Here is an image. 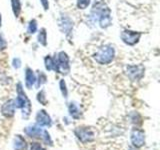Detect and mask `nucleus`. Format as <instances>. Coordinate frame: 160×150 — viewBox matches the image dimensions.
I'll return each mask as SVG.
<instances>
[{"mask_svg": "<svg viewBox=\"0 0 160 150\" xmlns=\"http://www.w3.org/2000/svg\"><path fill=\"white\" fill-rule=\"evenodd\" d=\"M24 133L31 138L40 139L46 145L53 146V141H52L51 137H50V134L48 133V131L41 128L40 126H38V125H31V126L26 127L24 129Z\"/></svg>", "mask_w": 160, "mask_h": 150, "instance_id": "f03ea898", "label": "nucleus"}, {"mask_svg": "<svg viewBox=\"0 0 160 150\" xmlns=\"http://www.w3.org/2000/svg\"><path fill=\"white\" fill-rule=\"evenodd\" d=\"M90 0H77V6L79 9H85L89 6Z\"/></svg>", "mask_w": 160, "mask_h": 150, "instance_id": "412c9836", "label": "nucleus"}, {"mask_svg": "<svg viewBox=\"0 0 160 150\" xmlns=\"http://www.w3.org/2000/svg\"><path fill=\"white\" fill-rule=\"evenodd\" d=\"M17 98L15 99L16 102V107L20 108L22 111L23 118H28L30 113H31V102L29 98L26 96V93L24 92L21 83L17 84Z\"/></svg>", "mask_w": 160, "mask_h": 150, "instance_id": "f257e3e1", "label": "nucleus"}, {"mask_svg": "<svg viewBox=\"0 0 160 150\" xmlns=\"http://www.w3.org/2000/svg\"><path fill=\"white\" fill-rule=\"evenodd\" d=\"M144 67L142 65H128L126 68V73L132 81H138L144 75Z\"/></svg>", "mask_w": 160, "mask_h": 150, "instance_id": "0eeeda50", "label": "nucleus"}, {"mask_svg": "<svg viewBox=\"0 0 160 150\" xmlns=\"http://www.w3.org/2000/svg\"><path fill=\"white\" fill-rule=\"evenodd\" d=\"M36 81H37V87H40L43 83L46 82V75H45L44 73H42V72H40L38 80H36Z\"/></svg>", "mask_w": 160, "mask_h": 150, "instance_id": "5701e85b", "label": "nucleus"}, {"mask_svg": "<svg viewBox=\"0 0 160 150\" xmlns=\"http://www.w3.org/2000/svg\"><path fill=\"white\" fill-rule=\"evenodd\" d=\"M145 132L142 129L134 128L130 134V140L134 148H141L145 145Z\"/></svg>", "mask_w": 160, "mask_h": 150, "instance_id": "39448f33", "label": "nucleus"}, {"mask_svg": "<svg viewBox=\"0 0 160 150\" xmlns=\"http://www.w3.org/2000/svg\"><path fill=\"white\" fill-rule=\"evenodd\" d=\"M60 89H61V93L63 95V97L66 98L67 94H68V91H67V89H66V83H65L64 80H60Z\"/></svg>", "mask_w": 160, "mask_h": 150, "instance_id": "4be33fe9", "label": "nucleus"}, {"mask_svg": "<svg viewBox=\"0 0 160 150\" xmlns=\"http://www.w3.org/2000/svg\"><path fill=\"white\" fill-rule=\"evenodd\" d=\"M40 2H41L42 6L45 10H47L49 8V3H48V0H40Z\"/></svg>", "mask_w": 160, "mask_h": 150, "instance_id": "bb28decb", "label": "nucleus"}, {"mask_svg": "<svg viewBox=\"0 0 160 150\" xmlns=\"http://www.w3.org/2000/svg\"><path fill=\"white\" fill-rule=\"evenodd\" d=\"M37 30V22L36 20H31V21L29 22V25H28V32L30 34H33L36 32Z\"/></svg>", "mask_w": 160, "mask_h": 150, "instance_id": "6ab92c4d", "label": "nucleus"}, {"mask_svg": "<svg viewBox=\"0 0 160 150\" xmlns=\"http://www.w3.org/2000/svg\"><path fill=\"white\" fill-rule=\"evenodd\" d=\"M11 5L14 15L18 17L20 12H21V2H20V0H11Z\"/></svg>", "mask_w": 160, "mask_h": 150, "instance_id": "f3484780", "label": "nucleus"}, {"mask_svg": "<svg viewBox=\"0 0 160 150\" xmlns=\"http://www.w3.org/2000/svg\"><path fill=\"white\" fill-rule=\"evenodd\" d=\"M5 48H6V41L4 40L2 35L0 34V51H2Z\"/></svg>", "mask_w": 160, "mask_h": 150, "instance_id": "393cba45", "label": "nucleus"}, {"mask_svg": "<svg viewBox=\"0 0 160 150\" xmlns=\"http://www.w3.org/2000/svg\"><path fill=\"white\" fill-rule=\"evenodd\" d=\"M57 72L62 74H68L70 71L69 65V57L65 52H60L57 56Z\"/></svg>", "mask_w": 160, "mask_h": 150, "instance_id": "423d86ee", "label": "nucleus"}, {"mask_svg": "<svg viewBox=\"0 0 160 150\" xmlns=\"http://www.w3.org/2000/svg\"><path fill=\"white\" fill-rule=\"evenodd\" d=\"M36 76L33 72V70H31L30 68H26V72H25V85L28 89H31L32 86L36 82Z\"/></svg>", "mask_w": 160, "mask_h": 150, "instance_id": "4468645a", "label": "nucleus"}, {"mask_svg": "<svg viewBox=\"0 0 160 150\" xmlns=\"http://www.w3.org/2000/svg\"><path fill=\"white\" fill-rule=\"evenodd\" d=\"M115 50L111 45H104L94 54L95 61L99 64H109L114 59Z\"/></svg>", "mask_w": 160, "mask_h": 150, "instance_id": "7ed1b4c3", "label": "nucleus"}, {"mask_svg": "<svg viewBox=\"0 0 160 150\" xmlns=\"http://www.w3.org/2000/svg\"><path fill=\"white\" fill-rule=\"evenodd\" d=\"M45 67L50 71V70H54V71H57V61L56 59L52 58L51 56H46L45 57Z\"/></svg>", "mask_w": 160, "mask_h": 150, "instance_id": "dca6fc26", "label": "nucleus"}, {"mask_svg": "<svg viewBox=\"0 0 160 150\" xmlns=\"http://www.w3.org/2000/svg\"><path fill=\"white\" fill-rule=\"evenodd\" d=\"M16 102H15V99H10L7 100L5 102L2 107H1V113L3 116H5L6 118H11L14 116L15 114V109H16Z\"/></svg>", "mask_w": 160, "mask_h": 150, "instance_id": "9b49d317", "label": "nucleus"}, {"mask_svg": "<svg viewBox=\"0 0 160 150\" xmlns=\"http://www.w3.org/2000/svg\"><path fill=\"white\" fill-rule=\"evenodd\" d=\"M21 66V61H20L19 58H14L13 59V67L14 68H19Z\"/></svg>", "mask_w": 160, "mask_h": 150, "instance_id": "a878e982", "label": "nucleus"}, {"mask_svg": "<svg viewBox=\"0 0 160 150\" xmlns=\"http://www.w3.org/2000/svg\"><path fill=\"white\" fill-rule=\"evenodd\" d=\"M36 125H38L40 127H50L52 125V120L45 110H39L37 112Z\"/></svg>", "mask_w": 160, "mask_h": 150, "instance_id": "9d476101", "label": "nucleus"}, {"mask_svg": "<svg viewBox=\"0 0 160 150\" xmlns=\"http://www.w3.org/2000/svg\"><path fill=\"white\" fill-rule=\"evenodd\" d=\"M0 26H1V14H0Z\"/></svg>", "mask_w": 160, "mask_h": 150, "instance_id": "cd10ccee", "label": "nucleus"}, {"mask_svg": "<svg viewBox=\"0 0 160 150\" xmlns=\"http://www.w3.org/2000/svg\"><path fill=\"white\" fill-rule=\"evenodd\" d=\"M37 100L42 105H46L47 100H46V96H45V92L43 91V90H41V91L37 94Z\"/></svg>", "mask_w": 160, "mask_h": 150, "instance_id": "aec40b11", "label": "nucleus"}, {"mask_svg": "<svg viewBox=\"0 0 160 150\" xmlns=\"http://www.w3.org/2000/svg\"><path fill=\"white\" fill-rule=\"evenodd\" d=\"M140 36H141V33L136 32V31H131V30H124L121 33L122 41L128 45L136 44L139 41Z\"/></svg>", "mask_w": 160, "mask_h": 150, "instance_id": "1a4fd4ad", "label": "nucleus"}, {"mask_svg": "<svg viewBox=\"0 0 160 150\" xmlns=\"http://www.w3.org/2000/svg\"><path fill=\"white\" fill-rule=\"evenodd\" d=\"M29 150H46L41 144L38 143V142H33L30 144V148Z\"/></svg>", "mask_w": 160, "mask_h": 150, "instance_id": "b1692460", "label": "nucleus"}, {"mask_svg": "<svg viewBox=\"0 0 160 150\" xmlns=\"http://www.w3.org/2000/svg\"><path fill=\"white\" fill-rule=\"evenodd\" d=\"M74 133L79 141L84 144L92 142L95 139V132L90 127H77L74 130Z\"/></svg>", "mask_w": 160, "mask_h": 150, "instance_id": "20e7f679", "label": "nucleus"}, {"mask_svg": "<svg viewBox=\"0 0 160 150\" xmlns=\"http://www.w3.org/2000/svg\"><path fill=\"white\" fill-rule=\"evenodd\" d=\"M28 145L26 140L24 139L21 135H15L14 140H13V149L14 150H27Z\"/></svg>", "mask_w": 160, "mask_h": 150, "instance_id": "ddd939ff", "label": "nucleus"}, {"mask_svg": "<svg viewBox=\"0 0 160 150\" xmlns=\"http://www.w3.org/2000/svg\"><path fill=\"white\" fill-rule=\"evenodd\" d=\"M38 41L40 44H42L43 46L47 44V34H46V31H45V29L42 28L41 30L39 31V34H38Z\"/></svg>", "mask_w": 160, "mask_h": 150, "instance_id": "a211bd4d", "label": "nucleus"}, {"mask_svg": "<svg viewBox=\"0 0 160 150\" xmlns=\"http://www.w3.org/2000/svg\"><path fill=\"white\" fill-rule=\"evenodd\" d=\"M98 18H99V24L101 28H107L108 26L111 25V14H110V9L107 6H102L98 13Z\"/></svg>", "mask_w": 160, "mask_h": 150, "instance_id": "6e6552de", "label": "nucleus"}, {"mask_svg": "<svg viewBox=\"0 0 160 150\" xmlns=\"http://www.w3.org/2000/svg\"><path fill=\"white\" fill-rule=\"evenodd\" d=\"M59 26H60V28H61V30L63 31V33L69 34V33H71V31H72L73 23L71 21V19H70L68 16L64 15V16H61V18H60Z\"/></svg>", "mask_w": 160, "mask_h": 150, "instance_id": "f8f14e48", "label": "nucleus"}, {"mask_svg": "<svg viewBox=\"0 0 160 150\" xmlns=\"http://www.w3.org/2000/svg\"><path fill=\"white\" fill-rule=\"evenodd\" d=\"M68 110H69V113L72 116V118H74V119H79L80 117H81V115H82L81 110L79 109L78 105L76 103H74V102L70 103L69 106H68Z\"/></svg>", "mask_w": 160, "mask_h": 150, "instance_id": "2eb2a0df", "label": "nucleus"}]
</instances>
